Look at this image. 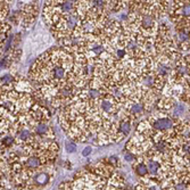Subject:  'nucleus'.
I'll list each match as a JSON object with an SVG mask.
<instances>
[{
  "mask_svg": "<svg viewBox=\"0 0 190 190\" xmlns=\"http://www.w3.org/2000/svg\"><path fill=\"white\" fill-rule=\"evenodd\" d=\"M149 124L152 125L154 131L156 132H170L172 129H174V121L170 117H156L152 116L150 121H148Z\"/></svg>",
  "mask_w": 190,
  "mask_h": 190,
  "instance_id": "nucleus-1",
  "label": "nucleus"
},
{
  "mask_svg": "<svg viewBox=\"0 0 190 190\" xmlns=\"http://www.w3.org/2000/svg\"><path fill=\"white\" fill-rule=\"evenodd\" d=\"M175 103L174 100L170 97H165L163 99H160V103H158V108L162 109V111H170L172 108H174Z\"/></svg>",
  "mask_w": 190,
  "mask_h": 190,
  "instance_id": "nucleus-2",
  "label": "nucleus"
},
{
  "mask_svg": "<svg viewBox=\"0 0 190 190\" xmlns=\"http://www.w3.org/2000/svg\"><path fill=\"white\" fill-rule=\"evenodd\" d=\"M130 119H124L121 121V123H119V132L121 133L122 137L124 135H127V134L130 133L131 131V124L129 122Z\"/></svg>",
  "mask_w": 190,
  "mask_h": 190,
  "instance_id": "nucleus-3",
  "label": "nucleus"
},
{
  "mask_svg": "<svg viewBox=\"0 0 190 190\" xmlns=\"http://www.w3.org/2000/svg\"><path fill=\"white\" fill-rule=\"evenodd\" d=\"M49 127L46 123H39L35 127V133L39 134V135H43V134H47L49 132Z\"/></svg>",
  "mask_w": 190,
  "mask_h": 190,
  "instance_id": "nucleus-4",
  "label": "nucleus"
},
{
  "mask_svg": "<svg viewBox=\"0 0 190 190\" xmlns=\"http://www.w3.org/2000/svg\"><path fill=\"white\" fill-rule=\"evenodd\" d=\"M11 81H13V76L9 74L4 75V78L1 79V86L2 87H7L8 84H11Z\"/></svg>",
  "mask_w": 190,
  "mask_h": 190,
  "instance_id": "nucleus-5",
  "label": "nucleus"
},
{
  "mask_svg": "<svg viewBox=\"0 0 190 190\" xmlns=\"http://www.w3.org/2000/svg\"><path fill=\"white\" fill-rule=\"evenodd\" d=\"M65 150L70 154L74 153L75 150H76V146H75L74 142H66L65 144Z\"/></svg>",
  "mask_w": 190,
  "mask_h": 190,
  "instance_id": "nucleus-6",
  "label": "nucleus"
},
{
  "mask_svg": "<svg viewBox=\"0 0 190 190\" xmlns=\"http://www.w3.org/2000/svg\"><path fill=\"white\" fill-rule=\"evenodd\" d=\"M90 153H91V147H87L86 149H83L82 155H83L84 157H86V156H88V155H89Z\"/></svg>",
  "mask_w": 190,
  "mask_h": 190,
  "instance_id": "nucleus-7",
  "label": "nucleus"
}]
</instances>
